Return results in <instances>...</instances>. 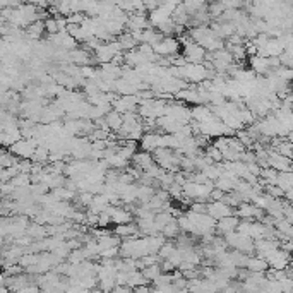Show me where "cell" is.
I'll return each instance as SVG.
<instances>
[{
	"label": "cell",
	"instance_id": "6da1fadb",
	"mask_svg": "<svg viewBox=\"0 0 293 293\" xmlns=\"http://www.w3.org/2000/svg\"><path fill=\"white\" fill-rule=\"evenodd\" d=\"M38 146L40 144H38L36 139L23 137V139H19L17 142H14V144L9 148V151H12L14 155L19 156L21 160L23 158H33V155H34V151H36Z\"/></svg>",
	"mask_w": 293,
	"mask_h": 293
},
{
	"label": "cell",
	"instance_id": "7a4b0ae2",
	"mask_svg": "<svg viewBox=\"0 0 293 293\" xmlns=\"http://www.w3.org/2000/svg\"><path fill=\"white\" fill-rule=\"evenodd\" d=\"M179 47H180L179 40L165 36L160 43L155 45V52L160 55V57H170V55H175L177 52H179Z\"/></svg>",
	"mask_w": 293,
	"mask_h": 293
},
{
	"label": "cell",
	"instance_id": "3957f363",
	"mask_svg": "<svg viewBox=\"0 0 293 293\" xmlns=\"http://www.w3.org/2000/svg\"><path fill=\"white\" fill-rule=\"evenodd\" d=\"M208 213L218 221V219L226 218V216H232L233 208L230 204H226L225 201H213L211 204H208Z\"/></svg>",
	"mask_w": 293,
	"mask_h": 293
},
{
	"label": "cell",
	"instance_id": "277c9868",
	"mask_svg": "<svg viewBox=\"0 0 293 293\" xmlns=\"http://www.w3.org/2000/svg\"><path fill=\"white\" fill-rule=\"evenodd\" d=\"M266 261L269 264V267H273V269H287L288 263H290V256H288V252L276 249L266 257Z\"/></svg>",
	"mask_w": 293,
	"mask_h": 293
},
{
	"label": "cell",
	"instance_id": "5b68a950",
	"mask_svg": "<svg viewBox=\"0 0 293 293\" xmlns=\"http://www.w3.org/2000/svg\"><path fill=\"white\" fill-rule=\"evenodd\" d=\"M250 69H252L256 74H267L271 71V64H269V57H264V55H252L250 57Z\"/></svg>",
	"mask_w": 293,
	"mask_h": 293
},
{
	"label": "cell",
	"instance_id": "8992f818",
	"mask_svg": "<svg viewBox=\"0 0 293 293\" xmlns=\"http://www.w3.org/2000/svg\"><path fill=\"white\" fill-rule=\"evenodd\" d=\"M245 267L247 271H252V273H266L269 269V264H267V261L264 257L257 256V257H249Z\"/></svg>",
	"mask_w": 293,
	"mask_h": 293
},
{
	"label": "cell",
	"instance_id": "52a82bcc",
	"mask_svg": "<svg viewBox=\"0 0 293 293\" xmlns=\"http://www.w3.org/2000/svg\"><path fill=\"white\" fill-rule=\"evenodd\" d=\"M240 219L239 216H226V218H221L218 219V223H216V228L219 230L221 233H228V232H233V230H237V226H239Z\"/></svg>",
	"mask_w": 293,
	"mask_h": 293
},
{
	"label": "cell",
	"instance_id": "ba28073f",
	"mask_svg": "<svg viewBox=\"0 0 293 293\" xmlns=\"http://www.w3.org/2000/svg\"><path fill=\"white\" fill-rule=\"evenodd\" d=\"M160 148V134H144L141 139V149L149 153H155Z\"/></svg>",
	"mask_w": 293,
	"mask_h": 293
},
{
	"label": "cell",
	"instance_id": "9c48e42d",
	"mask_svg": "<svg viewBox=\"0 0 293 293\" xmlns=\"http://www.w3.org/2000/svg\"><path fill=\"white\" fill-rule=\"evenodd\" d=\"M132 160H134V163L137 165V168H141V170H146L149 165L155 163V156H153L149 151H144V149H142L141 153H135Z\"/></svg>",
	"mask_w": 293,
	"mask_h": 293
},
{
	"label": "cell",
	"instance_id": "30bf717a",
	"mask_svg": "<svg viewBox=\"0 0 293 293\" xmlns=\"http://www.w3.org/2000/svg\"><path fill=\"white\" fill-rule=\"evenodd\" d=\"M213 110H209L208 107H204V105H195V107L192 108V120L195 122H206L208 118H211L213 117Z\"/></svg>",
	"mask_w": 293,
	"mask_h": 293
},
{
	"label": "cell",
	"instance_id": "8fae6325",
	"mask_svg": "<svg viewBox=\"0 0 293 293\" xmlns=\"http://www.w3.org/2000/svg\"><path fill=\"white\" fill-rule=\"evenodd\" d=\"M107 122L108 125H110L111 131L118 132L122 129V125H124V115L120 113V111H110V113L107 115Z\"/></svg>",
	"mask_w": 293,
	"mask_h": 293
},
{
	"label": "cell",
	"instance_id": "7c38bea8",
	"mask_svg": "<svg viewBox=\"0 0 293 293\" xmlns=\"http://www.w3.org/2000/svg\"><path fill=\"white\" fill-rule=\"evenodd\" d=\"M206 155H208L209 156V158H211L213 160V161H214V163H219V161H221V160H223V153L221 151H219V149L218 148H216V146H209V148L208 149H206Z\"/></svg>",
	"mask_w": 293,
	"mask_h": 293
},
{
	"label": "cell",
	"instance_id": "4fadbf2b",
	"mask_svg": "<svg viewBox=\"0 0 293 293\" xmlns=\"http://www.w3.org/2000/svg\"><path fill=\"white\" fill-rule=\"evenodd\" d=\"M111 221H113V219H111V213L108 211V209H105V211L100 213V221H98V226L107 228V226H110Z\"/></svg>",
	"mask_w": 293,
	"mask_h": 293
},
{
	"label": "cell",
	"instance_id": "5bb4252c",
	"mask_svg": "<svg viewBox=\"0 0 293 293\" xmlns=\"http://www.w3.org/2000/svg\"><path fill=\"white\" fill-rule=\"evenodd\" d=\"M175 252V245L173 243H163V247L160 249V252H158V256L161 257V259H168L172 254Z\"/></svg>",
	"mask_w": 293,
	"mask_h": 293
}]
</instances>
